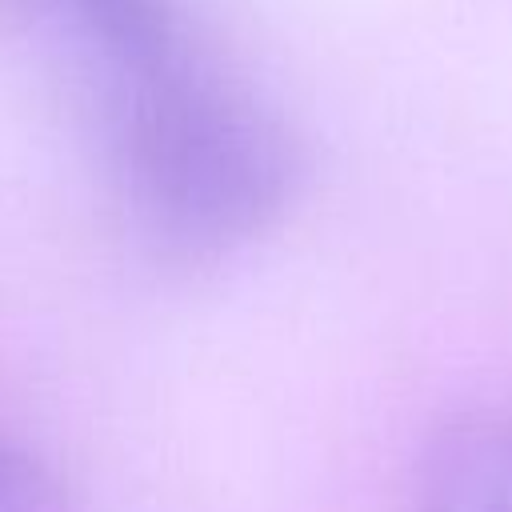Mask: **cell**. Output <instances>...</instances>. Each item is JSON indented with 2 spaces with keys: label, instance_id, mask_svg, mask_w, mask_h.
Returning <instances> with one entry per match:
<instances>
[{
  "label": "cell",
  "instance_id": "cell-1",
  "mask_svg": "<svg viewBox=\"0 0 512 512\" xmlns=\"http://www.w3.org/2000/svg\"><path fill=\"white\" fill-rule=\"evenodd\" d=\"M104 140L136 232L208 260L268 232L300 192L292 128L196 52L104 84Z\"/></svg>",
  "mask_w": 512,
  "mask_h": 512
},
{
  "label": "cell",
  "instance_id": "cell-2",
  "mask_svg": "<svg viewBox=\"0 0 512 512\" xmlns=\"http://www.w3.org/2000/svg\"><path fill=\"white\" fill-rule=\"evenodd\" d=\"M412 512H512V412L444 420L416 456Z\"/></svg>",
  "mask_w": 512,
  "mask_h": 512
},
{
  "label": "cell",
  "instance_id": "cell-3",
  "mask_svg": "<svg viewBox=\"0 0 512 512\" xmlns=\"http://www.w3.org/2000/svg\"><path fill=\"white\" fill-rule=\"evenodd\" d=\"M4 8H48L100 64V80H124L188 56V32L172 0H0Z\"/></svg>",
  "mask_w": 512,
  "mask_h": 512
},
{
  "label": "cell",
  "instance_id": "cell-4",
  "mask_svg": "<svg viewBox=\"0 0 512 512\" xmlns=\"http://www.w3.org/2000/svg\"><path fill=\"white\" fill-rule=\"evenodd\" d=\"M0 512H72L56 468L28 444L0 432Z\"/></svg>",
  "mask_w": 512,
  "mask_h": 512
}]
</instances>
